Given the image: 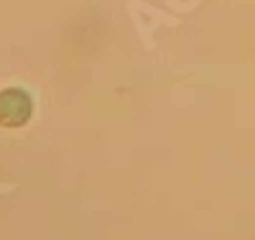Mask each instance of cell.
I'll return each mask as SVG.
<instances>
[{"label": "cell", "mask_w": 255, "mask_h": 240, "mask_svg": "<svg viewBox=\"0 0 255 240\" xmlns=\"http://www.w3.org/2000/svg\"><path fill=\"white\" fill-rule=\"evenodd\" d=\"M33 113V100L20 87H8L0 92V125L5 128H20L26 125Z\"/></svg>", "instance_id": "obj_1"}]
</instances>
